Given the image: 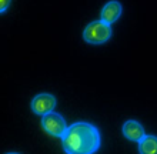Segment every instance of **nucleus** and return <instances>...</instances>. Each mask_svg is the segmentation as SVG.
I'll list each match as a JSON object with an SVG mask.
<instances>
[{
  "mask_svg": "<svg viewBox=\"0 0 157 154\" xmlns=\"http://www.w3.org/2000/svg\"><path fill=\"white\" fill-rule=\"evenodd\" d=\"M62 141L66 154H94L101 144L97 127L86 121L69 126Z\"/></svg>",
  "mask_w": 157,
  "mask_h": 154,
  "instance_id": "1",
  "label": "nucleus"
},
{
  "mask_svg": "<svg viewBox=\"0 0 157 154\" xmlns=\"http://www.w3.org/2000/svg\"><path fill=\"white\" fill-rule=\"evenodd\" d=\"M112 24L103 20L91 21L83 32V39L89 44H103L112 37Z\"/></svg>",
  "mask_w": 157,
  "mask_h": 154,
  "instance_id": "2",
  "label": "nucleus"
},
{
  "mask_svg": "<svg viewBox=\"0 0 157 154\" xmlns=\"http://www.w3.org/2000/svg\"><path fill=\"white\" fill-rule=\"evenodd\" d=\"M41 127L47 134L53 136V137L62 138L69 126L66 124V120H64V117L62 114L50 111L44 116H41Z\"/></svg>",
  "mask_w": 157,
  "mask_h": 154,
  "instance_id": "3",
  "label": "nucleus"
},
{
  "mask_svg": "<svg viewBox=\"0 0 157 154\" xmlns=\"http://www.w3.org/2000/svg\"><path fill=\"white\" fill-rule=\"evenodd\" d=\"M30 107H32L33 113H36L39 116H44V114L54 110V107H56V97L53 94H49V93L37 94L32 100Z\"/></svg>",
  "mask_w": 157,
  "mask_h": 154,
  "instance_id": "4",
  "label": "nucleus"
},
{
  "mask_svg": "<svg viewBox=\"0 0 157 154\" xmlns=\"http://www.w3.org/2000/svg\"><path fill=\"white\" fill-rule=\"evenodd\" d=\"M121 131H123V136L127 140L130 141H140L141 138L146 136L144 133V129H143V126L136 120H128L126 121L121 127Z\"/></svg>",
  "mask_w": 157,
  "mask_h": 154,
  "instance_id": "5",
  "label": "nucleus"
},
{
  "mask_svg": "<svg viewBox=\"0 0 157 154\" xmlns=\"http://www.w3.org/2000/svg\"><path fill=\"white\" fill-rule=\"evenodd\" d=\"M121 12H123L121 3H119L117 0H112L101 9V20L109 23V24H112L121 16Z\"/></svg>",
  "mask_w": 157,
  "mask_h": 154,
  "instance_id": "6",
  "label": "nucleus"
},
{
  "mask_svg": "<svg viewBox=\"0 0 157 154\" xmlns=\"http://www.w3.org/2000/svg\"><path fill=\"white\" fill-rule=\"evenodd\" d=\"M139 153L140 154H157V137L156 136H144L139 141Z\"/></svg>",
  "mask_w": 157,
  "mask_h": 154,
  "instance_id": "7",
  "label": "nucleus"
},
{
  "mask_svg": "<svg viewBox=\"0 0 157 154\" xmlns=\"http://www.w3.org/2000/svg\"><path fill=\"white\" fill-rule=\"evenodd\" d=\"M10 3H12V0H0V13L7 12V9L10 7Z\"/></svg>",
  "mask_w": 157,
  "mask_h": 154,
  "instance_id": "8",
  "label": "nucleus"
},
{
  "mask_svg": "<svg viewBox=\"0 0 157 154\" xmlns=\"http://www.w3.org/2000/svg\"><path fill=\"white\" fill-rule=\"evenodd\" d=\"M7 154H19V153H7Z\"/></svg>",
  "mask_w": 157,
  "mask_h": 154,
  "instance_id": "9",
  "label": "nucleus"
}]
</instances>
